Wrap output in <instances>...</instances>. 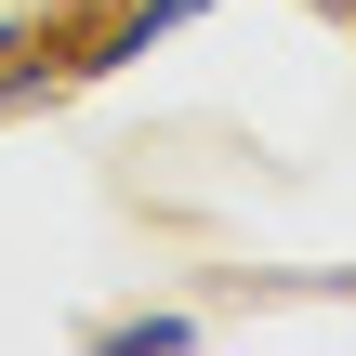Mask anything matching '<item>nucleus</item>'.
I'll return each instance as SVG.
<instances>
[{"label": "nucleus", "instance_id": "obj_1", "mask_svg": "<svg viewBox=\"0 0 356 356\" xmlns=\"http://www.w3.org/2000/svg\"><path fill=\"white\" fill-rule=\"evenodd\" d=\"M198 13H211V0H145V13L119 26V53H145V40H172V26H198Z\"/></svg>", "mask_w": 356, "mask_h": 356}, {"label": "nucleus", "instance_id": "obj_2", "mask_svg": "<svg viewBox=\"0 0 356 356\" xmlns=\"http://www.w3.org/2000/svg\"><path fill=\"white\" fill-rule=\"evenodd\" d=\"M106 343H119V356H145V343H198V317H119Z\"/></svg>", "mask_w": 356, "mask_h": 356}, {"label": "nucleus", "instance_id": "obj_3", "mask_svg": "<svg viewBox=\"0 0 356 356\" xmlns=\"http://www.w3.org/2000/svg\"><path fill=\"white\" fill-rule=\"evenodd\" d=\"M0 53H13V26H0Z\"/></svg>", "mask_w": 356, "mask_h": 356}]
</instances>
